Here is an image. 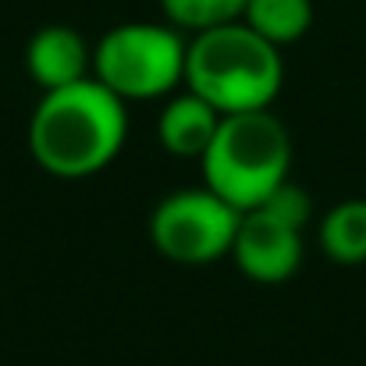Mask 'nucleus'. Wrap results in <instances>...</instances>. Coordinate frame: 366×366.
<instances>
[{
    "instance_id": "nucleus-4",
    "label": "nucleus",
    "mask_w": 366,
    "mask_h": 366,
    "mask_svg": "<svg viewBox=\"0 0 366 366\" xmlns=\"http://www.w3.org/2000/svg\"><path fill=\"white\" fill-rule=\"evenodd\" d=\"M185 57L189 43L171 21H122L93 46V79L124 104L167 100L185 86Z\"/></svg>"
},
{
    "instance_id": "nucleus-11",
    "label": "nucleus",
    "mask_w": 366,
    "mask_h": 366,
    "mask_svg": "<svg viewBox=\"0 0 366 366\" xmlns=\"http://www.w3.org/2000/svg\"><path fill=\"white\" fill-rule=\"evenodd\" d=\"M249 0H160L164 18L182 32H207L228 21H242Z\"/></svg>"
},
{
    "instance_id": "nucleus-5",
    "label": "nucleus",
    "mask_w": 366,
    "mask_h": 366,
    "mask_svg": "<svg viewBox=\"0 0 366 366\" xmlns=\"http://www.w3.org/2000/svg\"><path fill=\"white\" fill-rule=\"evenodd\" d=\"M239 221L242 210H235L214 189H174L157 203L149 217V239L164 259L199 267L232 256Z\"/></svg>"
},
{
    "instance_id": "nucleus-9",
    "label": "nucleus",
    "mask_w": 366,
    "mask_h": 366,
    "mask_svg": "<svg viewBox=\"0 0 366 366\" xmlns=\"http://www.w3.org/2000/svg\"><path fill=\"white\" fill-rule=\"evenodd\" d=\"M317 239L324 256L342 267L366 263V199H345L331 207L317 224Z\"/></svg>"
},
{
    "instance_id": "nucleus-2",
    "label": "nucleus",
    "mask_w": 366,
    "mask_h": 366,
    "mask_svg": "<svg viewBox=\"0 0 366 366\" xmlns=\"http://www.w3.org/2000/svg\"><path fill=\"white\" fill-rule=\"evenodd\" d=\"M281 86V46L263 39L245 21H228L192 36L185 57V89L203 97L221 114L267 111Z\"/></svg>"
},
{
    "instance_id": "nucleus-1",
    "label": "nucleus",
    "mask_w": 366,
    "mask_h": 366,
    "mask_svg": "<svg viewBox=\"0 0 366 366\" xmlns=\"http://www.w3.org/2000/svg\"><path fill=\"white\" fill-rule=\"evenodd\" d=\"M128 139V104L93 75L43 93L29 118V153L54 178H93L107 171Z\"/></svg>"
},
{
    "instance_id": "nucleus-8",
    "label": "nucleus",
    "mask_w": 366,
    "mask_h": 366,
    "mask_svg": "<svg viewBox=\"0 0 366 366\" xmlns=\"http://www.w3.org/2000/svg\"><path fill=\"white\" fill-rule=\"evenodd\" d=\"M221 118L224 114L217 107H210L203 97H196L192 89L171 93L157 118V139L171 157L203 160V153L210 149V142L221 128Z\"/></svg>"
},
{
    "instance_id": "nucleus-3",
    "label": "nucleus",
    "mask_w": 366,
    "mask_h": 366,
    "mask_svg": "<svg viewBox=\"0 0 366 366\" xmlns=\"http://www.w3.org/2000/svg\"><path fill=\"white\" fill-rule=\"evenodd\" d=\"M199 164L203 185L245 214L259 207L281 182H288L292 135L277 114H270V107L224 114Z\"/></svg>"
},
{
    "instance_id": "nucleus-7",
    "label": "nucleus",
    "mask_w": 366,
    "mask_h": 366,
    "mask_svg": "<svg viewBox=\"0 0 366 366\" xmlns=\"http://www.w3.org/2000/svg\"><path fill=\"white\" fill-rule=\"evenodd\" d=\"M25 71L43 93L75 86L93 75V46L71 25H43L25 46Z\"/></svg>"
},
{
    "instance_id": "nucleus-12",
    "label": "nucleus",
    "mask_w": 366,
    "mask_h": 366,
    "mask_svg": "<svg viewBox=\"0 0 366 366\" xmlns=\"http://www.w3.org/2000/svg\"><path fill=\"white\" fill-rule=\"evenodd\" d=\"M252 210H267V214L277 217L281 224L306 232V224H310V217H313V199H310V192H306L302 185H295V182L288 178V182H281V185H277L259 207H252Z\"/></svg>"
},
{
    "instance_id": "nucleus-10",
    "label": "nucleus",
    "mask_w": 366,
    "mask_h": 366,
    "mask_svg": "<svg viewBox=\"0 0 366 366\" xmlns=\"http://www.w3.org/2000/svg\"><path fill=\"white\" fill-rule=\"evenodd\" d=\"M242 21L274 46H288L310 32L313 0H249Z\"/></svg>"
},
{
    "instance_id": "nucleus-6",
    "label": "nucleus",
    "mask_w": 366,
    "mask_h": 366,
    "mask_svg": "<svg viewBox=\"0 0 366 366\" xmlns=\"http://www.w3.org/2000/svg\"><path fill=\"white\" fill-rule=\"evenodd\" d=\"M302 232L281 224L267 210H245L239 235L232 245V259L256 285H285L302 267Z\"/></svg>"
}]
</instances>
